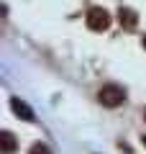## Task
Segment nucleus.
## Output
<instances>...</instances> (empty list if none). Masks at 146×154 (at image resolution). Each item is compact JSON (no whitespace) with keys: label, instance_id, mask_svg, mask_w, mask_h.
I'll return each mask as SVG.
<instances>
[{"label":"nucleus","instance_id":"obj_1","mask_svg":"<svg viewBox=\"0 0 146 154\" xmlns=\"http://www.w3.org/2000/svg\"><path fill=\"white\" fill-rule=\"evenodd\" d=\"M97 100L103 105H108V108H118L126 100V90L120 88V85H105V88H100V93H97Z\"/></svg>","mask_w":146,"mask_h":154},{"label":"nucleus","instance_id":"obj_2","mask_svg":"<svg viewBox=\"0 0 146 154\" xmlns=\"http://www.w3.org/2000/svg\"><path fill=\"white\" fill-rule=\"evenodd\" d=\"M108 26H110V13L105 8H90V13H87V28L105 31Z\"/></svg>","mask_w":146,"mask_h":154},{"label":"nucleus","instance_id":"obj_3","mask_svg":"<svg viewBox=\"0 0 146 154\" xmlns=\"http://www.w3.org/2000/svg\"><path fill=\"white\" fill-rule=\"evenodd\" d=\"M11 110H13L16 116H21L23 121H33V110L28 108L23 100H18V98H11Z\"/></svg>","mask_w":146,"mask_h":154},{"label":"nucleus","instance_id":"obj_4","mask_svg":"<svg viewBox=\"0 0 146 154\" xmlns=\"http://www.w3.org/2000/svg\"><path fill=\"white\" fill-rule=\"evenodd\" d=\"M118 18H120V26H126V28H136V23H138V16H136L131 8H120Z\"/></svg>","mask_w":146,"mask_h":154},{"label":"nucleus","instance_id":"obj_5","mask_svg":"<svg viewBox=\"0 0 146 154\" xmlns=\"http://www.w3.org/2000/svg\"><path fill=\"white\" fill-rule=\"evenodd\" d=\"M0 152H3V154L16 152V136H13L11 131H3V134H0Z\"/></svg>","mask_w":146,"mask_h":154},{"label":"nucleus","instance_id":"obj_6","mask_svg":"<svg viewBox=\"0 0 146 154\" xmlns=\"http://www.w3.org/2000/svg\"><path fill=\"white\" fill-rule=\"evenodd\" d=\"M31 154H51V152H49V146H44V144H33Z\"/></svg>","mask_w":146,"mask_h":154},{"label":"nucleus","instance_id":"obj_7","mask_svg":"<svg viewBox=\"0 0 146 154\" xmlns=\"http://www.w3.org/2000/svg\"><path fill=\"white\" fill-rule=\"evenodd\" d=\"M144 49H146V36H144Z\"/></svg>","mask_w":146,"mask_h":154},{"label":"nucleus","instance_id":"obj_8","mask_svg":"<svg viewBox=\"0 0 146 154\" xmlns=\"http://www.w3.org/2000/svg\"><path fill=\"white\" fill-rule=\"evenodd\" d=\"M144 146H146V136H144Z\"/></svg>","mask_w":146,"mask_h":154}]
</instances>
